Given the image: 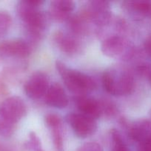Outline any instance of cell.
<instances>
[{"label":"cell","instance_id":"cell-25","mask_svg":"<svg viewBox=\"0 0 151 151\" xmlns=\"http://www.w3.org/2000/svg\"><path fill=\"white\" fill-rule=\"evenodd\" d=\"M0 151H10V150L5 145L0 142Z\"/></svg>","mask_w":151,"mask_h":151},{"label":"cell","instance_id":"cell-24","mask_svg":"<svg viewBox=\"0 0 151 151\" xmlns=\"http://www.w3.org/2000/svg\"><path fill=\"white\" fill-rule=\"evenodd\" d=\"M7 87L5 86L4 84H3L2 83L0 82V96L5 95V94H7Z\"/></svg>","mask_w":151,"mask_h":151},{"label":"cell","instance_id":"cell-22","mask_svg":"<svg viewBox=\"0 0 151 151\" xmlns=\"http://www.w3.org/2000/svg\"><path fill=\"white\" fill-rule=\"evenodd\" d=\"M144 49L147 54L151 58V34L147 35L144 41Z\"/></svg>","mask_w":151,"mask_h":151},{"label":"cell","instance_id":"cell-8","mask_svg":"<svg viewBox=\"0 0 151 151\" xmlns=\"http://www.w3.org/2000/svg\"><path fill=\"white\" fill-rule=\"evenodd\" d=\"M49 78L43 72H36L30 77L24 86L25 94L32 100H38L45 96L48 89Z\"/></svg>","mask_w":151,"mask_h":151},{"label":"cell","instance_id":"cell-12","mask_svg":"<svg viewBox=\"0 0 151 151\" xmlns=\"http://www.w3.org/2000/svg\"><path fill=\"white\" fill-rule=\"evenodd\" d=\"M44 122L51 134L55 148L58 151H62L64 147L62 119L59 115L48 114L44 117Z\"/></svg>","mask_w":151,"mask_h":151},{"label":"cell","instance_id":"cell-20","mask_svg":"<svg viewBox=\"0 0 151 151\" xmlns=\"http://www.w3.org/2000/svg\"><path fill=\"white\" fill-rule=\"evenodd\" d=\"M78 151H103L102 146L96 142H87L82 145Z\"/></svg>","mask_w":151,"mask_h":151},{"label":"cell","instance_id":"cell-1","mask_svg":"<svg viewBox=\"0 0 151 151\" xmlns=\"http://www.w3.org/2000/svg\"><path fill=\"white\" fill-rule=\"evenodd\" d=\"M42 1H20L16 6L19 18L25 24V29L32 42H38L43 36L47 19L40 10Z\"/></svg>","mask_w":151,"mask_h":151},{"label":"cell","instance_id":"cell-5","mask_svg":"<svg viewBox=\"0 0 151 151\" xmlns=\"http://www.w3.org/2000/svg\"><path fill=\"white\" fill-rule=\"evenodd\" d=\"M101 50L104 55L113 58H129L133 54V48L129 41L117 35L105 38L102 43Z\"/></svg>","mask_w":151,"mask_h":151},{"label":"cell","instance_id":"cell-10","mask_svg":"<svg viewBox=\"0 0 151 151\" xmlns=\"http://www.w3.org/2000/svg\"><path fill=\"white\" fill-rule=\"evenodd\" d=\"M53 41L58 48L65 54L73 55L79 52L81 50V42L78 35L57 31L53 35Z\"/></svg>","mask_w":151,"mask_h":151},{"label":"cell","instance_id":"cell-7","mask_svg":"<svg viewBox=\"0 0 151 151\" xmlns=\"http://www.w3.org/2000/svg\"><path fill=\"white\" fill-rule=\"evenodd\" d=\"M66 121L78 138H87L94 134L97 130L96 119L88 117L82 114H69L67 115Z\"/></svg>","mask_w":151,"mask_h":151},{"label":"cell","instance_id":"cell-17","mask_svg":"<svg viewBox=\"0 0 151 151\" xmlns=\"http://www.w3.org/2000/svg\"><path fill=\"white\" fill-rule=\"evenodd\" d=\"M110 139L112 142L111 151H130L127 146L123 141L122 137L118 131L113 129L110 132Z\"/></svg>","mask_w":151,"mask_h":151},{"label":"cell","instance_id":"cell-3","mask_svg":"<svg viewBox=\"0 0 151 151\" xmlns=\"http://www.w3.org/2000/svg\"><path fill=\"white\" fill-rule=\"evenodd\" d=\"M56 66L64 83L71 92L84 94L96 88V83L88 75L79 71L69 69L61 61H56Z\"/></svg>","mask_w":151,"mask_h":151},{"label":"cell","instance_id":"cell-18","mask_svg":"<svg viewBox=\"0 0 151 151\" xmlns=\"http://www.w3.org/2000/svg\"><path fill=\"white\" fill-rule=\"evenodd\" d=\"M16 130V124L9 122L0 115V137L9 138L11 137Z\"/></svg>","mask_w":151,"mask_h":151},{"label":"cell","instance_id":"cell-4","mask_svg":"<svg viewBox=\"0 0 151 151\" xmlns=\"http://www.w3.org/2000/svg\"><path fill=\"white\" fill-rule=\"evenodd\" d=\"M78 16L87 24L93 23L99 27L105 26L111 19L109 2L105 1H89Z\"/></svg>","mask_w":151,"mask_h":151},{"label":"cell","instance_id":"cell-11","mask_svg":"<svg viewBox=\"0 0 151 151\" xmlns=\"http://www.w3.org/2000/svg\"><path fill=\"white\" fill-rule=\"evenodd\" d=\"M127 125L130 137L139 145L151 142V119H138Z\"/></svg>","mask_w":151,"mask_h":151},{"label":"cell","instance_id":"cell-13","mask_svg":"<svg viewBox=\"0 0 151 151\" xmlns=\"http://www.w3.org/2000/svg\"><path fill=\"white\" fill-rule=\"evenodd\" d=\"M75 9V3L69 0H56L50 2L48 9L50 17L56 22L69 20Z\"/></svg>","mask_w":151,"mask_h":151},{"label":"cell","instance_id":"cell-6","mask_svg":"<svg viewBox=\"0 0 151 151\" xmlns=\"http://www.w3.org/2000/svg\"><path fill=\"white\" fill-rule=\"evenodd\" d=\"M26 114V104L18 96L7 97L0 103V115L13 124L16 125Z\"/></svg>","mask_w":151,"mask_h":151},{"label":"cell","instance_id":"cell-23","mask_svg":"<svg viewBox=\"0 0 151 151\" xmlns=\"http://www.w3.org/2000/svg\"><path fill=\"white\" fill-rule=\"evenodd\" d=\"M139 151H151V142L139 145Z\"/></svg>","mask_w":151,"mask_h":151},{"label":"cell","instance_id":"cell-26","mask_svg":"<svg viewBox=\"0 0 151 151\" xmlns=\"http://www.w3.org/2000/svg\"><path fill=\"white\" fill-rule=\"evenodd\" d=\"M150 119H151V109L150 110Z\"/></svg>","mask_w":151,"mask_h":151},{"label":"cell","instance_id":"cell-14","mask_svg":"<svg viewBox=\"0 0 151 151\" xmlns=\"http://www.w3.org/2000/svg\"><path fill=\"white\" fill-rule=\"evenodd\" d=\"M45 103L50 107L65 109L68 105V97L63 87L58 83L50 85L45 94Z\"/></svg>","mask_w":151,"mask_h":151},{"label":"cell","instance_id":"cell-21","mask_svg":"<svg viewBox=\"0 0 151 151\" xmlns=\"http://www.w3.org/2000/svg\"><path fill=\"white\" fill-rule=\"evenodd\" d=\"M139 72L142 75H146L151 86V66H148V65H142L139 67Z\"/></svg>","mask_w":151,"mask_h":151},{"label":"cell","instance_id":"cell-15","mask_svg":"<svg viewBox=\"0 0 151 151\" xmlns=\"http://www.w3.org/2000/svg\"><path fill=\"white\" fill-rule=\"evenodd\" d=\"M76 105L81 114L88 117L96 119L102 116V103L99 100L81 95L76 99Z\"/></svg>","mask_w":151,"mask_h":151},{"label":"cell","instance_id":"cell-16","mask_svg":"<svg viewBox=\"0 0 151 151\" xmlns=\"http://www.w3.org/2000/svg\"><path fill=\"white\" fill-rule=\"evenodd\" d=\"M124 7L132 15L142 19H151V1L137 0L123 2Z\"/></svg>","mask_w":151,"mask_h":151},{"label":"cell","instance_id":"cell-2","mask_svg":"<svg viewBox=\"0 0 151 151\" xmlns=\"http://www.w3.org/2000/svg\"><path fill=\"white\" fill-rule=\"evenodd\" d=\"M102 85L105 91L114 96H127L135 88L134 78L130 72L121 69L104 72Z\"/></svg>","mask_w":151,"mask_h":151},{"label":"cell","instance_id":"cell-9","mask_svg":"<svg viewBox=\"0 0 151 151\" xmlns=\"http://www.w3.org/2000/svg\"><path fill=\"white\" fill-rule=\"evenodd\" d=\"M32 50L30 44L21 39L7 40L0 43V55L4 58H25Z\"/></svg>","mask_w":151,"mask_h":151},{"label":"cell","instance_id":"cell-19","mask_svg":"<svg viewBox=\"0 0 151 151\" xmlns=\"http://www.w3.org/2000/svg\"><path fill=\"white\" fill-rule=\"evenodd\" d=\"M12 24V18L8 13L0 11V38L7 33Z\"/></svg>","mask_w":151,"mask_h":151}]
</instances>
